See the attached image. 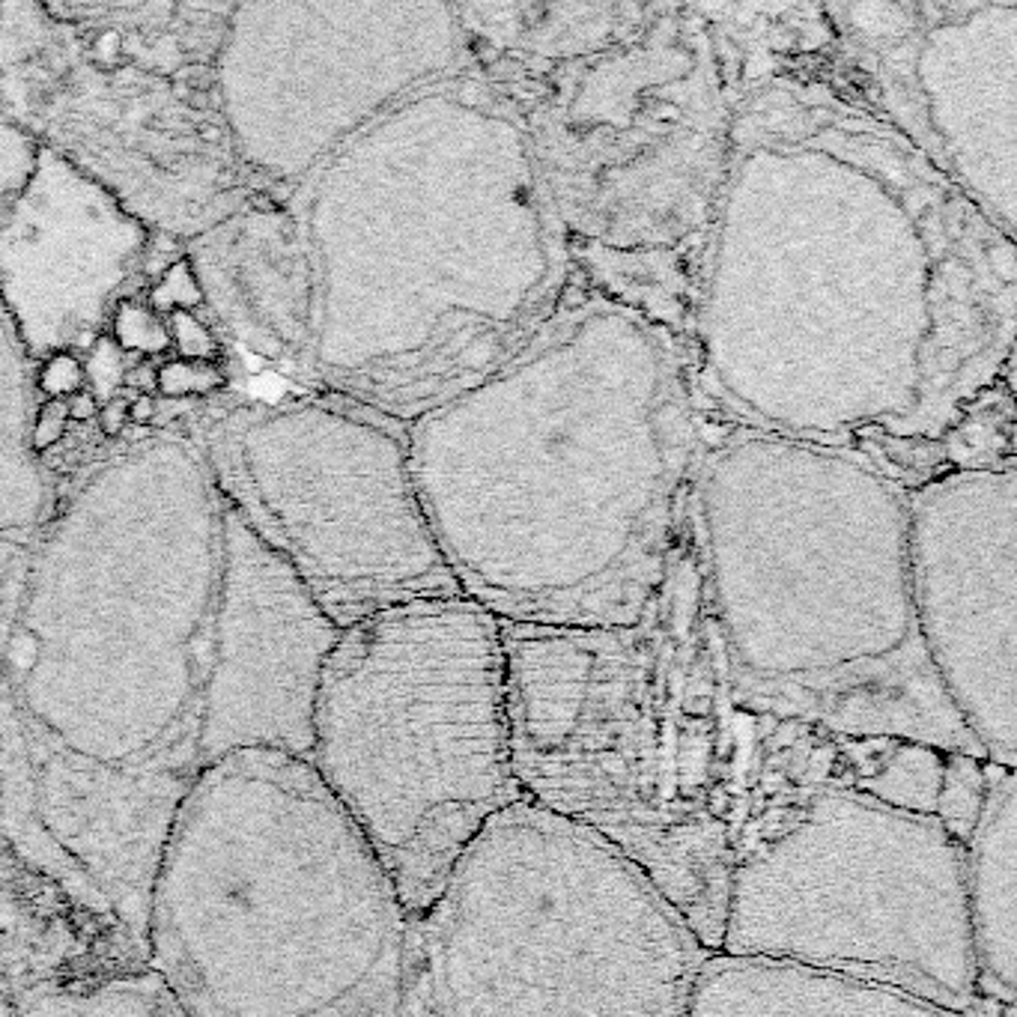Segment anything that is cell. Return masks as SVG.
I'll return each mask as SVG.
<instances>
[{"label":"cell","instance_id":"1","mask_svg":"<svg viewBox=\"0 0 1017 1017\" xmlns=\"http://www.w3.org/2000/svg\"><path fill=\"white\" fill-rule=\"evenodd\" d=\"M740 54L686 349L714 427L844 448L904 486L1012 388L1015 236L832 82L815 3H710Z\"/></svg>","mask_w":1017,"mask_h":1017},{"label":"cell","instance_id":"2","mask_svg":"<svg viewBox=\"0 0 1017 1017\" xmlns=\"http://www.w3.org/2000/svg\"><path fill=\"white\" fill-rule=\"evenodd\" d=\"M156 454L92 474L0 647V830L138 948L164 839L209 767L221 579V517L168 553L219 489L147 549Z\"/></svg>","mask_w":1017,"mask_h":1017},{"label":"cell","instance_id":"3","mask_svg":"<svg viewBox=\"0 0 1017 1017\" xmlns=\"http://www.w3.org/2000/svg\"><path fill=\"white\" fill-rule=\"evenodd\" d=\"M710 433L686 337L576 275L406 445L462 597L505 624L633 627L678 561Z\"/></svg>","mask_w":1017,"mask_h":1017},{"label":"cell","instance_id":"4","mask_svg":"<svg viewBox=\"0 0 1017 1017\" xmlns=\"http://www.w3.org/2000/svg\"><path fill=\"white\" fill-rule=\"evenodd\" d=\"M501 645L525 799L624 856L710 952L737 859L815 791L847 785L937 818L952 752L844 737L734 702L695 517L638 624L501 621Z\"/></svg>","mask_w":1017,"mask_h":1017},{"label":"cell","instance_id":"5","mask_svg":"<svg viewBox=\"0 0 1017 1017\" xmlns=\"http://www.w3.org/2000/svg\"><path fill=\"white\" fill-rule=\"evenodd\" d=\"M305 215L313 368L400 424L517 356L579 275L520 120L474 63L328 152Z\"/></svg>","mask_w":1017,"mask_h":1017},{"label":"cell","instance_id":"6","mask_svg":"<svg viewBox=\"0 0 1017 1017\" xmlns=\"http://www.w3.org/2000/svg\"><path fill=\"white\" fill-rule=\"evenodd\" d=\"M695 541L734 702L982 758L916 633L907 486L863 454L714 427Z\"/></svg>","mask_w":1017,"mask_h":1017},{"label":"cell","instance_id":"7","mask_svg":"<svg viewBox=\"0 0 1017 1017\" xmlns=\"http://www.w3.org/2000/svg\"><path fill=\"white\" fill-rule=\"evenodd\" d=\"M457 18L579 275L686 337L740 102L710 3H457Z\"/></svg>","mask_w":1017,"mask_h":1017},{"label":"cell","instance_id":"8","mask_svg":"<svg viewBox=\"0 0 1017 1017\" xmlns=\"http://www.w3.org/2000/svg\"><path fill=\"white\" fill-rule=\"evenodd\" d=\"M409 916L313 764L236 752L197 776L140 948L188 1017H400Z\"/></svg>","mask_w":1017,"mask_h":1017},{"label":"cell","instance_id":"9","mask_svg":"<svg viewBox=\"0 0 1017 1017\" xmlns=\"http://www.w3.org/2000/svg\"><path fill=\"white\" fill-rule=\"evenodd\" d=\"M707 955L638 868L525 799L409 919L400 1017H686Z\"/></svg>","mask_w":1017,"mask_h":1017},{"label":"cell","instance_id":"10","mask_svg":"<svg viewBox=\"0 0 1017 1017\" xmlns=\"http://www.w3.org/2000/svg\"><path fill=\"white\" fill-rule=\"evenodd\" d=\"M308 761L406 916L424 914L478 835L525 803L501 621L451 594L344 627L320 674Z\"/></svg>","mask_w":1017,"mask_h":1017},{"label":"cell","instance_id":"11","mask_svg":"<svg viewBox=\"0 0 1017 1017\" xmlns=\"http://www.w3.org/2000/svg\"><path fill=\"white\" fill-rule=\"evenodd\" d=\"M719 952L806 964L979 1012L964 844L847 785L797 803L731 871Z\"/></svg>","mask_w":1017,"mask_h":1017},{"label":"cell","instance_id":"12","mask_svg":"<svg viewBox=\"0 0 1017 1017\" xmlns=\"http://www.w3.org/2000/svg\"><path fill=\"white\" fill-rule=\"evenodd\" d=\"M209 462L221 501L340 630L460 594L421 508L400 421L325 392L221 421Z\"/></svg>","mask_w":1017,"mask_h":1017},{"label":"cell","instance_id":"13","mask_svg":"<svg viewBox=\"0 0 1017 1017\" xmlns=\"http://www.w3.org/2000/svg\"><path fill=\"white\" fill-rule=\"evenodd\" d=\"M469 63L457 3H245L221 54V102L245 159L296 179Z\"/></svg>","mask_w":1017,"mask_h":1017},{"label":"cell","instance_id":"14","mask_svg":"<svg viewBox=\"0 0 1017 1017\" xmlns=\"http://www.w3.org/2000/svg\"><path fill=\"white\" fill-rule=\"evenodd\" d=\"M815 51L984 219L1017 224V3H815Z\"/></svg>","mask_w":1017,"mask_h":1017},{"label":"cell","instance_id":"15","mask_svg":"<svg viewBox=\"0 0 1017 1017\" xmlns=\"http://www.w3.org/2000/svg\"><path fill=\"white\" fill-rule=\"evenodd\" d=\"M916 633L984 761L1017 764V469L907 486Z\"/></svg>","mask_w":1017,"mask_h":1017},{"label":"cell","instance_id":"16","mask_svg":"<svg viewBox=\"0 0 1017 1017\" xmlns=\"http://www.w3.org/2000/svg\"><path fill=\"white\" fill-rule=\"evenodd\" d=\"M340 627L221 501V579L207 702L209 767L275 749L311 758L320 674Z\"/></svg>","mask_w":1017,"mask_h":1017},{"label":"cell","instance_id":"17","mask_svg":"<svg viewBox=\"0 0 1017 1017\" xmlns=\"http://www.w3.org/2000/svg\"><path fill=\"white\" fill-rule=\"evenodd\" d=\"M144 224L63 156L39 150L0 221V308L34 359L90 349L147 251Z\"/></svg>","mask_w":1017,"mask_h":1017},{"label":"cell","instance_id":"18","mask_svg":"<svg viewBox=\"0 0 1017 1017\" xmlns=\"http://www.w3.org/2000/svg\"><path fill=\"white\" fill-rule=\"evenodd\" d=\"M982 1006V1003H979ZM686 1017H979L886 984L770 958L710 952Z\"/></svg>","mask_w":1017,"mask_h":1017},{"label":"cell","instance_id":"19","mask_svg":"<svg viewBox=\"0 0 1017 1017\" xmlns=\"http://www.w3.org/2000/svg\"><path fill=\"white\" fill-rule=\"evenodd\" d=\"M964 898L979 1000L1015 1006L1017 994V785L988 761V785L964 842Z\"/></svg>","mask_w":1017,"mask_h":1017},{"label":"cell","instance_id":"20","mask_svg":"<svg viewBox=\"0 0 1017 1017\" xmlns=\"http://www.w3.org/2000/svg\"><path fill=\"white\" fill-rule=\"evenodd\" d=\"M3 1017H188L150 970L60 976L30 984Z\"/></svg>","mask_w":1017,"mask_h":1017},{"label":"cell","instance_id":"21","mask_svg":"<svg viewBox=\"0 0 1017 1017\" xmlns=\"http://www.w3.org/2000/svg\"><path fill=\"white\" fill-rule=\"evenodd\" d=\"M988 785V761L972 755H948L946 782L937 803V821L943 823L960 844L970 839Z\"/></svg>","mask_w":1017,"mask_h":1017},{"label":"cell","instance_id":"22","mask_svg":"<svg viewBox=\"0 0 1017 1017\" xmlns=\"http://www.w3.org/2000/svg\"><path fill=\"white\" fill-rule=\"evenodd\" d=\"M111 337L123 352L135 356H164L171 349V335L168 323L159 313L150 311L147 301L120 299V305L111 313Z\"/></svg>","mask_w":1017,"mask_h":1017},{"label":"cell","instance_id":"23","mask_svg":"<svg viewBox=\"0 0 1017 1017\" xmlns=\"http://www.w3.org/2000/svg\"><path fill=\"white\" fill-rule=\"evenodd\" d=\"M221 385H224V370L219 364L174 359L159 368L156 392L162 394L164 400H195V397L215 394Z\"/></svg>","mask_w":1017,"mask_h":1017},{"label":"cell","instance_id":"24","mask_svg":"<svg viewBox=\"0 0 1017 1017\" xmlns=\"http://www.w3.org/2000/svg\"><path fill=\"white\" fill-rule=\"evenodd\" d=\"M152 313H159L162 320H168L174 311H195L197 305H203V287L195 275L191 260H176L171 266L164 269V275L159 277V284L150 289L147 296Z\"/></svg>","mask_w":1017,"mask_h":1017},{"label":"cell","instance_id":"25","mask_svg":"<svg viewBox=\"0 0 1017 1017\" xmlns=\"http://www.w3.org/2000/svg\"><path fill=\"white\" fill-rule=\"evenodd\" d=\"M123 373H126V352L116 347L114 337H96V344L87 349V364H84V388L99 400H111L123 388Z\"/></svg>","mask_w":1017,"mask_h":1017},{"label":"cell","instance_id":"26","mask_svg":"<svg viewBox=\"0 0 1017 1017\" xmlns=\"http://www.w3.org/2000/svg\"><path fill=\"white\" fill-rule=\"evenodd\" d=\"M164 323H168L171 347L176 349L179 359L219 364V340H215V335L209 332V325L195 311H174Z\"/></svg>","mask_w":1017,"mask_h":1017},{"label":"cell","instance_id":"27","mask_svg":"<svg viewBox=\"0 0 1017 1017\" xmlns=\"http://www.w3.org/2000/svg\"><path fill=\"white\" fill-rule=\"evenodd\" d=\"M39 388H42L51 400H66V397H72L75 392H82V359H75V352H58V356L42 361V368H39Z\"/></svg>","mask_w":1017,"mask_h":1017},{"label":"cell","instance_id":"28","mask_svg":"<svg viewBox=\"0 0 1017 1017\" xmlns=\"http://www.w3.org/2000/svg\"><path fill=\"white\" fill-rule=\"evenodd\" d=\"M66 427H70L66 400H48L46 406H39L34 427H30V451L42 454L60 445L66 436Z\"/></svg>","mask_w":1017,"mask_h":1017},{"label":"cell","instance_id":"29","mask_svg":"<svg viewBox=\"0 0 1017 1017\" xmlns=\"http://www.w3.org/2000/svg\"><path fill=\"white\" fill-rule=\"evenodd\" d=\"M96 418H99V430H102L104 436H111V439L120 436L128 427V397L116 394L111 400H104Z\"/></svg>","mask_w":1017,"mask_h":1017},{"label":"cell","instance_id":"30","mask_svg":"<svg viewBox=\"0 0 1017 1017\" xmlns=\"http://www.w3.org/2000/svg\"><path fill=\"white\" fill-rule=\"evenodd\" d=\"M156 385H159V368H156L150 359L135 361V364L126 368V373H123V388H135V392H140V394H152L156 392Z\"/></svg>","mask_w":1017,"mask_h":1017},{"label":"cell","instance_id":"31","mask_svg":"<svg viewBox=\"0 0 1017 1017\" xmlns=\"http://www.w3.org/2000/svg\"><path fill=\"white\" fill-rule=\"evenodd\" d=\"M156 412H159V397L156 394H138V397L128 400V424L150 427V424H156Z\"/></svg>","mask_w":1017,"mask_h":1017},{"label":"cell","instance_id":"32","mask_svg":"<svg viewBox=\"0 0 1017 1017\" xmlns=\"http://www.w3.org/2000/svg\"><path fill=\"white\" fill-rule=\"evenodd\" d=\"M66 409H70V421H92L99 416V400L87 388H82L66 397Z\"/></svg>","mask_w":1017,"mask_h":1017},{"label":"cell","instance_id":"33","mask_svg":"<svg viewBox=\"0 0 1017 1017\" xmlns=\"http://www.w3.org/2000/svg\"><path fill=\"white\" fill-rule=\"evenodd\" d=\"M120 48H123V39H120L116 30H104V34H99V39H96V54L108 60V63H114V60L120 58Z\"/></svg>","mask_w":1017,"mask_h":1017}]
</instances>
